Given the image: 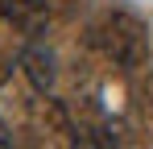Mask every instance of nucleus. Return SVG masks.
Wrapping results in <instances>:
<instances>
[{"label": "nucleus", "mask_w": 153, "mask_h": 149, "mask_svg": "<svg viewBox=\"0 0 153 149\" xmlns=\"http://www.w3.org/2000/svg\"><path fill=\"white\" fill-rule=\"evenodd\" d=\"M0 17L17 25L21 33H42L50 21V4L46 0H0Z\"/></svg>", "instance_id": "f03ea898"}, {"label": "nucleus", "mask_w": 153, "mask_h": 149, "mask_svg": "<svg viewBox=\"0 0 153 149\" xmlns=\"http://www.w3.org/2000/svg\"><path fill=\"white\" fill-rule=\"evenodd\" d=\"M4 79H8V62L0 58V83H4Z\"/></svg>", "instance_id": "0eeeda50"}, {"label": "nucleus", "mask_w": 153, "mask_h": 149, "mask_svg": "<svg viewBox=\"0 0 153 149\" xmlns=\"http://www.w3.org/2000/svg\"><path fill=\"white\" fill-rule=\"evenodd\" d=\"M91 37H95V46L108 62H116V66H141L145 62V54H149V29L141 17H132L124 8H112V13H103L95 29H91Z\"/></svg>", "instance_id": "f257e3e1"}, {"label": "nucleus", "mask_w": 153, "mask_h": 149, "mask_svg": "<svg viewBox=\"0 0 153 149\" xmlns=\"http://www.w3.org/2000/svg\"><path fill=\"white\" fill-rule=\"evenodd\" d=\"M29 116L37 124V133H50V137H62V141H75V120H71V112L58 104V99H33V108H29Z\"/></svg>", "instance_id": "7ed1b4c3"}, {"label": "nucleus", "mask_w": 153, "mask_h": 149, "mask_svg": "<svg viewBox=\"0 0 153 149\" xmlns=\"http://www.w3.org/2000/svg\"><path fill=\"white\" fill-rule=\"evenodd\" d=\"M21 66H25V79L37 87V91H50V83H54V58L46 54V50H25V54H21Z\"/></svg>", "instance_id": "20e7f679"}, {"label": "nucleus", "mask_w": 153, "mask_h": 149, "mask_svg": "<svg viewBox=\"0 0 153 149\" xmlns=\"http://www.w3.org/2000/svg\"><path fill=\"white\" fill-rule=\"evenodd\" d=\"M141 99H145V108L153 112V71L145 74V87H141Z\"/></svg>", "instance_id": "39448f33"}, {"label": "nucleus", "mask_w": 153, "mask_h": 149, "mask_svg": "<svg viewBox=\"0 0 153 149\" xmlns=\"http://www.w3.org/2000/svg\"><path fill=\"white\" fill-rule=\"evenodd\" d=\"M50 8H71V0H46Z\"/></svg>", "instance_id": "423d86ee"}]
</instances>
